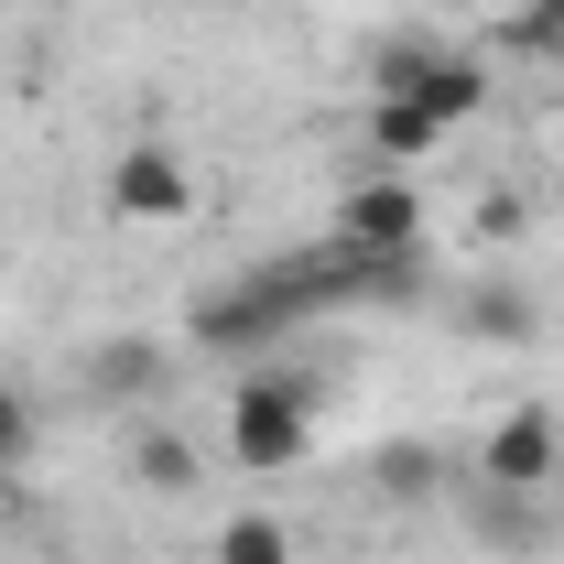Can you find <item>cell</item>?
Masks as SVG:
<instances>
[{"mask_svg":"<svg viewBox=\"0 0 564 564\" xmlns=\"http://www.w3.org/2000/svg\"><path fill=\"white\" fill-rule=\"evenodd\" d=\"M369 98H402V109H423L434 131H456V120H478V109H489V66H478V55H456V44L402 33V44H380V55H369Z\"/></svg>","mask_w":564,"mask_h":564,"instance_id":"obj_1","label":"cell"},{"mask_svg":"<svg viewBox=\"0 0 564 564\" xmlns=\"http://www.w3.org/2000/svg\"><path fill=\"white\" fill-rule=\"evenodd\" d=\"M304 445H315V413H304V391H293L282 369H250V380H239V402H228V467H250V478H282V467H304Z\"/></svg>","mask_w":564,"mask_h":564,"instance_id":"obj_2","label":"cell"},{"mask_svg":"<svg viewBox=\"0 0 564 564\" xmlns=\"http://www.w3.org/2000/svg\"><path fill=\"white\" fill-rule=\"evenodd\" d=\"M98 196H109V217H131V228H174V217H196V163L174 141H120L109 174H98Z\"/></svg>","mask_w":564,"mask_h":564,"instance_id":"obj_3","label":"cell"},{"mask_svg":"<svg viewBox=\"0 0 564 564\" xmlns=\"http://www.w3.org/2000/svg\"><path fill=\"white\" fill-rule=\"evenodd\" d=\"M554 467H564V423L543 402L499 413L489 445H478V489H554Z\"/></svg>","mask_w":564,"mask_h":564,"instance_id":"obj_4","label":"cell"},{"mask_svg":"<svg viewBox=\"0 0 564 564\" xmlns=\"http://www.w3.org/2000/svg\"><path fill=\"white\" fill-rule=\"evenodd\" d=\"M337 239L348 250H423V196L402 174H369L348 207H337Z\"/></svg>","mask_w":564,"mask_h":564,"instance_id":"obj_5","label":"cell"},{"mask_svg":"<svg viewBox=\"0 0 564 564\" xmlns=\"http://www.w3.org/2000/svg\"><path fill=\"white\" fill-rule=\"evenodd\" d=\"M478 532H489V554H543L554 543V499L543 489H489L478 499Z\"/></svg>","mask_w":564,"mask_h":564,"instance_id":"obj_6","label":"cell"},{"mask_svg":"<svg viewBox=\"0 0 564 564\" xmlns=\"http://www.w3.org/2000/svg\"><path fill=\"white\" fill-rule=\"evenodd\" d=\"M217 564H293V532H282L272 510H239V521L217 532Z\"/></svg>","mask_w":564,"mask_h":564,"instance_id":"obj_7","label":"cell"},{"mask_svg":"<svg viewBox=\"0 0 564 564\" xmlns=\"http://www.w3.org/2000/svg\"><path fill=\"white\" fill-rule=\"evenodd\" d=\"M369 141H380V152H391V163H423V152H434V120H423V109H402V98H369Z\"/></svg>","mask_w":564,"mask_h":564,"instance_id":"obj_8","label":"cell"},{"mask_svg":"<svg viewBox=\"0 0 564 564\" xmlns=\"http://www.w3.org/2000/svg\"><path fill=\"white\" fill-rule=\"evenodd\" d=\"M467 326H478V337H543V315H532L521 293H467Z\"/></svg>","mask_w":564,"mask_h":564,"instance_id":"obj_9","label":"cell"},{"mask_svg":"<svg viewBox=\"0 0 564 564\" xmlns=\"http://www.w3.org/2000/svg\"><path fill=\"white\" fill-rule=\"evenodd\" d=\"M510 44L521 55H564V0H521L510 11Z\"/></svg>","mask_w":564,"mask_h":564,"instance_id":"obj_10","label":"cell"},{"mask_svg":"<svg viewBox=\"0 0 564 564\" xmlns=\"http://www.w3.org/2000/svg\"><path fill=\"white\" fill-rule=\"evenodd\" d=\"M98 391H152V348H98Z\"/></svg>","mask_w":564,"mask_h":564,"instance_id":"obj_11","label":"cell"},{"mask_svg":"<svg viewBox=\"0 0 564 564\" xmlns=\"http://www.w3.org/2000/svg\"><path fill=\"white\" fill-rule=\"evenodd\" d=\"M141 478H152V489H185V478H196V456H185L174 434H152V445H141Z\"/></svg>","mask_w":564,"mask_h":564,"instance_id":"obj_12","label":"cell"},{"mask_svg":"<svg viewBox=\"0 0 564 564\" xmlns=\"http://www.w3.org/2000/svg\"><path fill=\"white\" fill-rule=\"evenodd\" d=\"M22 456H33V402L0 391V467H22Z\"/></svg>","mask_w":564,"mask_h":564,"instance_id":"obj_13","label":"cell"},{"mask_svg":"<svg viewBox=\"0 0 564 564\" xmlns=\"http://www.w3.org/2000/svg\"><path fill=\"white\" fill-rule=\"evenodd\" d=\"M380 489H391V499L434 489V467H423V445H391V456H380Z\"/></svg>","mask_w":564,"mask_h":564,"instance_id":"obj_14","label":"cell"}]
</instances>
